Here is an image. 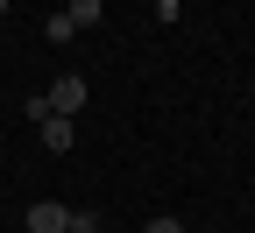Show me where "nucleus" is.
I'll use <instances>...</instances> for the list:
<instances>
[{
	"mask_svg": "<svg viewBox=\"0 0 255 233\" xmlns=\"http://www.w3.org/2000/svg\"><path fill=\"white\" fill-rule=\"evenodd\" d=\"M28 120L43 127V149H50V155H71V120H64V113H50V106H43V92L28 99Z\"/></svg>",
	"mask_w": 255,
	"mask_h": 233,
	"instance_id": "1",
	"label": "nucleus"
},
{
	"mask_svg": "<svg viewBox=\"0 0 255 233\" xmlns=\"http://www.w3.org/2000/svg\"><path fill=\"white\" fill-rule=\"evenodd\" d=\"M43 106L71 120V113L85 106V78H78V71H57V78H50V92H43Z\"/></svg>",
	"mask_w": 255,
	"mask_h": 233,
	"instance_id": "2",
	"label": "nucleus"
},
{
	"mask_svg": "<svg viewBox=\"0 0 255 233\" xmlns=\"http://www.w3.org/2000/svg\"><path fill=\"white\" fill-rule=\"evenodd\" d=\"M64 226H71V205H57V198L28 205V233H64Z\"/></svg>",
	"mask_w": 255,
	"mask_h": 233,
	"instance_id": "3",
	"label": "nucleus"
},
{
	"mask_svg": "<svg viewBox=\"0 0 255 233\" xmlns=\"http://www.w3.org/2000/svg\"><path fill=\"white\" fill-rule=\"evenodd\" d=\"M64 14H71V28H100V14H107V0H71V7H64Z\"/></svg>",
	"mask_w": 255,
	"mask_h": 233,
	"instance_id": "4",
	"label": "nucleus"
},
{
	"mask_svg": "<svg viewBox=\"0 0 255 233\" xmlns=\"http://www.w3.org/2000/svg\"><path fill=\"white\" fill-rule=\"evenodd\" d=\"M43 36H50V43H71L78 28H71V14H50V21H43Z\"/></svg>",
	"mask_w": 255,
	"mask_h": 233,
	"instance_id": "5",
	"label": "nucleus"
},
{
	"mask_svg": "<svg viewBox=\"0 0 255 233\" xmlns=\"http://www.w3.org/2000/svg\"><path fill=\"white\" fill-rule=\"evenodd\" d=\"M142 233H184V219H170V212H156V219H149Z\"/></svg>",
	"mask_w": 255,
	"mask_h": 233,
	"instance_id": "6",
	"label": "nucleus"
},
{
	"mask_svg": "<svg viewBox=\"0 0 255 233\" xmlns=\"http://www.w3.org/2000/svg\"><path fill=\"white\" fill-rule=\"evenodd\" d=\"M64 233H100V219H92V212H71V226H64Z\"/></svg>",
	"mask_w": 255,
	"mask_h": 233,
	"instance_id": "7",
	"label": "nucleus"
},
{
	"mask_svg": "<svg viewBox=\"0 0 255 233\" xmlns=\"http://www.w3.org/2000/svg\"><path fill=\"white\" fill-rule=\"evenodd\" d=\"M0 14H7V0H0Z\"/></svg>",
	"mask_w": 255,
	"mask_h": 233,
	"instance_id": "8",
	"label": "nucleus"
},
{
	"mask_svg": "<svg viewBox=\"0 0 255 233\" xmlns=\"http://www.w3.org/2000/svg\"><path fill=\"white\" fill-rule=\"evenodd\" d=\"M248 85H255V78H248Z\"/></svg>",
	"mask_w": 255,
	"mask_h": 233,
	"instance_id": "9",
	"label": "nucleus"
}]
</instances>
